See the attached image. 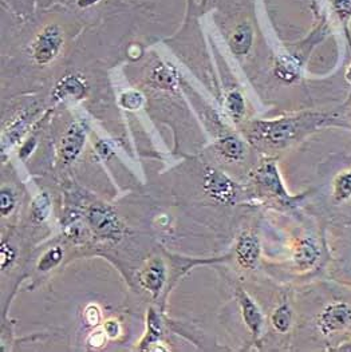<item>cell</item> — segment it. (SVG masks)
<instances>
[{
  "mask_svg": "<svg viewBox=\"0 0 351 352\" xmlns=\"http://www.w3.org/2000/svg\"><path fill=\"white\" fill-rule=\"evenodd\" d=\"M120 103H121V106H123L124 109L134 111V110H138V109L142 106L144 97L141 96V93H138V91H136V90H129V91H125V93L121 96Z\"/></svg>",
  "mask_w": 351,
  "mask_h": 352,
  "instance_id": "cell-24",
  "label": "cell"
},
{
  "mask_svg": "<svg viewBox=\"0 0 351 352\" xmlns=\"http://www.w3.org/2000/svg\"><path fill=\"white\" fill-rule=\"evenodd\" d=\"M151 79L154 86L162 90H172L177 85V74L168 65H157L151 70Z\"/></svg>",
  "mask_w": 351,
  "mask_h": 352,
  "instance_id": "cell-17",
  "label": "cell"
},
{
  "mask_svg": "<svg viewBox=\"0 0 351 352\" xmlns=\"http://www.w3.org/2000/svg\"><path fill=\"white\" fill-rule=\"evenodd\" d=\"M226 110L233 121H236V122L242 121V118L244 117V113H246V101L240 91L232 90L226 94Z\"/></svg>",
  "mask_w": 351,
  "mask_h": 352,
  "instance_id": "cell-18",
  "label": "cell"
},
{
  "mask_svg": "<svg viewBox=\"0 0 351 352\" xmlns=\"http://www.w3.org/2000/svg\"><path fill=\"white\" fill-rule=\"evenodd\" d=\"M271 323L277 332L286 333L292 324V311L290 305L280 304L271 316Z\"/></svg>",
  "mask_w": 351,
  "mask_h": 352,
  "instance_id": "cell-19",
  "label": "cell"
},
{
  "mask_svg": "<svg viewBox=\"0 0 351 352\" xmlns=\"http://www.w3.org/2000/svg\"><path fill=\"white\" fill-rule=\"evenodd\" d=\"M148 327H149V331H148V336L142 340V343H141V349L144 350L147 346H149L151 342H154V340H157L158 338H160V335H161V324H160V319H158V316L156 315V312L151 309L149 311V318H148Z\"/></svg>",
  "mask_w": 351,
  "mask_h": 352,
  "instance_id": "cell-23",
  "label": "cell"
},
{
  "mask_svg": "<svg viewBox=\"0 0 351 352\" xmlns=\"http://www.w3.org/2000/svg\"><path fill=\"white\" fill-rule=\"evenodd\" d=\"M34 148H35V140L31 138V140H28L25 145L22 146V149H21V157L25 160V157L30 155V153L34 151Z\"/></svg>",
  "mask_w": 351,
  "mask_h": 352,
  "instance_id": "cell-32",
  "label": "cell"
},
{
  "mask_svg": "<svg viewBox=\"0 0 351 352\" xmlns=\"http://www.w3.org/2000/svg\"><path fill=\"white\" fill-rule=\"evenodd\" d=\"M350 121H351V113H350Z\"/></svg>",
  "mask_w": 351,
  "mask_h": 352,
  "instance_id": "cell-35",
  "label": "cell"
},
{
  "mask_svg": "<svg viewBox=\"0 0 351 352\" xmlns=\"http://www.w3.org/2000/svg\"><path fill=\"white\" fill-rule=\"evenodd\" d=\"M63 32L56 25H46L34 39L31 45V56L39 66L51 63L62 50Z\"/></svg>",
  "mask_w": 351,
  "mask_h": 352,
  "instance_id": "cell-4",
  "label": "cell"
},
{
  "mask_svg": "<svg viewBox=\"0 0 351 352\" xmlns=\"http://www.w3.org/2000/svg\"><path fill=\"white\" fill-rule=\"evenodd\" d=\"M97 151H98V154H100L102 158H105V160H107L109 158V155L111 154V149L109 148V145L105 142V141H100L97 144Z\"/></svg>",
  "mask_w": 351,
  "mask_h": 352,
  "instance_id": "cell-31",
  "label": "cell"
},
{
  "mask_svg": "<svg viewBox=\"0 0 351 352\" xmlns=\"http://www.w3.org/2000/svg\"><path fill=\"white\" fill-rule=\"evenodd\" d=\"M14 208H15L14 193L10 189L3 188L0 192V213H1V216H8Z\"/></svg>",
  "mask_w": 351,
  "mask_h": 352,
  "instance_id": "cell-25",
  "label": "cell"
},
{
  "mask_svg": "<svg viewBox=\"0 0 351 352\" xmlns=\"http://www.w3.org/2000/svg\"><path fill=\"white\" fill-rule=\"evenodd\" d=\"M165 277L167 272L164 263L160 258H154L145 270H142L140 275V283L147 291H149L153 295H157L165 283Z\"/></svg>",
  "mask_w": 351,
  "mask_h": 352,
  "instance_id": "cell-12",
  "label": "cell"
},
{
  "mask_svg": "<svg viewBox=\"0 0 351 352\" xmlns=\"http://www.w3.org/2000/svg\"><path fill=\"white\" fill-rule=\"evenodd\" d=\"M87 221L103 239L118 240L123 234V227L117 214L107 206L93 205L87 212Z\"/></svg>",
  "mask_w": 351,
  "mask_h": 352,
  "instance_id": "cell-6",
  "label": "cell"
},
{
  "mask_svg": "<svg viewBox=\"0 0 351 352\" xmlns=\"http://www.w3.org/2000/svg\"><path fill=\"white\" fill-rule=\"evenodd\" d=\"M253 42V30L251 25L247 22H243L237 25L229 39L231 50L236 55H246L251 49Z\"/></svg>",
  "mask_w": 351,
  "mask_h": 352,
  "instance_id": "cell-15",
  "label": "cell"
},
{
  "mask_svg": "<svg viewBox=\"0 0 351 352\" xmlns=\"http://www.w3.org/2000/svg\"><path fill=\"white\" fill-rule=\"evenodd\" d=\"M97 1H100V0H78V4H79V7H82V8H87V7L94 6Z\"/></svg>",
  "mask_w": 351,
  "mask_h": 352,
  "instance_id": "cell-33",
  "label": "cell"
},
{
  "mask_svg": "<svg viewBox=\"0 0 351 352\" xmlns=\"http://www.w3.org/2000/svg\"><path fill=\"white\" fill-rule=\"evenodd\" d=\"M330 195L337 204H346L351 200V169L338 173L331 181Z\"/></svg>",
  "mask_w": 351,
  "mask_h": 352,
  "instance_id": "cell-16",
  "label": "cell"
},
{
  "mask_svg": "<svg viewBox=\"0 0 351 352\" xmlns=\"http://www.w3.org/2000/svg\"><path fill=\"white\" fill-rule=\"evenodd\" d=\"M17 257V252L10 247L8 244H1L0 248V261H1V270L6 271L8 267H11V264L15 261Z\"/></svg>",
  "mask_w": 351,
  "mask_h": 352,
  "instance_id": "cell-27",
  "label": "cell"
},
{
  "mask_svg": "<svg viewBox=\"0 0 351 352\" xmlns=\"http://www.w3.org/2000/svg\"><path fill=\"white\" fill-rule=\"evenodd\" d=\"M103 331L109 338H118L121 333V326L117 320H107L103 324Z\"/></svg>",
  "mask_w": 351,
  "mask_h": 352,
  "instance_id": "cell-29",
  "label": "cell"
},
{
  "mask_svg": "<svg viewBox=\"0 0 351 352\" xmlns=\"http://www.w3.org/2000/svg\"><path fill=\"white\" fill-rule=\"evenodd\" d=\"M85 322L87 326L90 327H97L100 322V308L94 304H90L86 309H85Z\"/></svg>",
  "mask_w": 351,
  "mask_h": 352,
  "instance_id": "cell-28",
  "label": "cell"
},
{
  "mask_svg": "<svg viewBox=\"0 0 351 352\" xmlns=\"http://www.w3.org/2000/svg\"><path fill=\"white\" fill-rule=\"evenodd\" d=\"M335 121L325 113H303L274 121H256L247 129L252 145L266 149H283L306 134Z\"/></svg>",
  "mask_w": 351,
  "mask_h": 352,
  "instance_id": "cell-1",
  "label": "cell"
},
{
  "mask_svg": "<svg viewBox=\"0 0 351 352\" xmlns=\"http://www.w3.org/2000/svg\"><path fill=\"white\" fill-rule=\"evenodd\" d=\"M346 79H348V82H349V83H351V67H349V69H348V72H346Z\"/></svg>",
  "mask_w": 351,
  "mask_h": 352,
  "instance_id": "cell-34",
  "label": "cell"
},
{
  "mask_svg": "<svg viewBox=\"0 0 351 352\" xmlns=\"http://www.w3.org/2000/svg\"><path fill=\"white\" fill-rule=\"evenodd\" d=\"M253 182L263 196L274 197L280 202H287L292 205V201H299L301 199V197H291L287 193L279 175L275 161L273 160H267L262 162V165L256 169L253 175Z\"/></svg>",
  "mask_w": 351,
  "mask_h": 352,
  "instance_id": "cell-2",
  "label": "cell"
},
{
  "mask_svg": "<svg viewBox=\"0 0 351 352\" xmlns=\"http://www.w3.org/2000/svg\"><path fill=\"white\" fill-rule=\"evenodd\" d=\"M334 11L343 23L351 19V0H331Z\"/></svg>",
  "mask_w": 351,
  "mask_h": 352,
  "instance_id": "cell-26",
  "label": "cell"
},
{
  "mask_svg": "<svg viewBox=\"0 0 351 352\" xmlns=\"http://www.w3.org/2000/svg\"><path fill=\"white\" fill-rule=\"evenodd\" d=\"M301 63L303 60L298 54L279 55L275 65L276 76L287 83L297 80L301 76Z\"/></svg>",
  "mask_w": 351,
  "mask_h": 352,
  "instance_id": "cell-13",
  "label": "cell"
},
{
  "mask_svg": "<svg viewBox=\"0 0 351 352\" xmlns=\"http://www.w3.org/2000/svg\"><path fill=\"white\" fill-rule=\"evenodd\" d=\"M236 299L240 305L242 316L246 326L251 331L253 336H259L264 326V318L257 304L252 300L251 296L244 289L236 291Z\"/></svg>",
  "mask_w": 351,
  "mask_h": 352,
  "instance_id": "cell-11",
  "label": "cell"
},
{
  "mask_svg": "<svg viewBox=\"0 0 351 352\" xmlns=\"http://www.w3.org/2000/svg\"><path fill=\"white\" fill-rule=\"evenodd\" d=\"M51 212V201L49 199V196L46 193H42L39 195L34 202H32V206H31V214H32V219L36 221V223H43Z\"/></svg>",
  "mask_w": 351,
  "mask_h": 352,
  "instance_id": "cell-21",
  "label": "cell"
},
{
  "mask_svg": "<svg viewBox=\"0 0 351 352\" xmlns=\"http://www.w3.org/2000/svg\"><path fill=\"white\" fill-rule=\"evenodd\" d=\"M317 326L325 338L337 336L351 326V304L343 300L328 302L318 315Z\"/></svg>",
  "mask_w": 351,
  "mask_h": 352,
  "instance_id": "cell-3",
  "label": "cell"
},
{
  "mask_svg": "<svg viewBox=\"0 0 351 352\" xmlns=\"http://www.w3.org/2000/svg\"><path fill=\"white\" fill-rule=\"evenodd\" d=\"M103 332H96L94 335H92L90 339H89V343L94 347H100L102 344H105V335L106 333H103Z\"/></svg>",
  "mask_w": 351,
  "mask_h": 352,
  "instance_id": "cell-30",
  "label": "cell"
},
{
  "mask_svg": "<svg viewBox=\"0 0 351 352\" xmlns=\"http://www.w3.org/2000/svg\"><path fill=\"white\" fill-rule=\"evenodd\" d=\"M215 151L226 162H240L246 155V145L236 135H226L216 141Z\"/></svg>",
  "mask_w": 351,
  "mask_h": 352,
  "instance_id": "cell-14",
  "label": "cell"
},
{
  "mask_svg": "<svg viewBox=\"0 0 351 352\" xmlns=\"http://www.w3.org/2000/svg\"><path fill=\"white\" fill-rule=\"evenodd\" d=\"M62 257H63V250L61 247L52 248L43 254V257L41 258V261L38 264V270L43 271V272L50 271L55 265H58L61 263Z\"/></svg>",
  "mask_w": 351,
  "mask_h": 352,
  "instance_id": "cell-22",
  "label": "cell"
},
{
  "mask_svg": "<svg viewBox=\"0 0 351 352\" xmlns=\"http://www.w3.org/2000/svg\"><path fill=\"white\" fill-rule=\"evenodd\" d=\"M87 89L89 86L83 76L78 74H67L56 83L52 96L56 101H66V100L78 101L86 96Z\"/></svg>",
  "mask_w": 351,
  "mask_h": 352,
  "instance_id": "cell-10",
  "label": "cell"
},
{
  "mask_svg": "<svg viewBox=\"0 0 351 352\" xmlns=\"http://www.w3.org/2000/svg\"><path fill=\"white\" fill-rule=\"evenodd\" d=\"M27 122H28V114H22V116H19V117L11 124V127L7 130L6 135L3 137V151L6 149L7 145L10 146V145L15 144V142L22 137V134L25 131Z\"/></svg>",
  "mask_w": 351,
  "mask_h": 352,
  "instance_id": "cell-20",
  "label": "cell"
},
{
  "mask_svg": "<svg viewBox=\"0 0 351 352\" xmlns=\"http://www.w3.org/2000/svg\"><path fill=\"white\" fill-rule=\"evenodd\" d=\"M87 137V126L85 122H74L69 126L61 140L59 157L63 164L74 162L85 146Z\"/></svg>",
  "mask_w": 351,
  "mask_h": 352,
  "instance_id": "cell-7",
  "label": "cell"
},
{
  "mask_svg": "<svg viewBox=\"0 0 351 352\" xmlns=\"http://www.w3.org/2000/svg\"><path fill=\"white\" fill-rule=\"evenodd\" d=\"M321 258V248L315 239L301 237L294 248V264L299 271H308L317 265Z\"/></svg>",
  "mask_w": 351,
  "mask_h": 352,
  "instance_id": "cell-9",
  "label": "cell"
},
{
  "mask_svg": "<svg viewBox=\"0 0 351 352\" xmlns=\"http://www.w3.org/2000/svg\"><path fill=\"white\" fill-rule=\"evenodd\" d=\"M235 256L243 270H253L260 257V243L257 236L252 232H243L236 241Z\"/></svg>",
  "mask_w": 351,
  "mask_h": 352,
  "instance_id": "cell-8",
  "label": "cell"
},
{
  "mask_svg": "<svg viewBox=\"0 0 351 352\" xmlns=\"http://www.w3.org/2000/svg\"><path fill=\"white\" fill-rule=\"evenodd\" d=\"M204 190L215 201L233 205L239 197V186L217 169L208 168L204 176Z\"/></svg>",
  "mask_w": 351,
  "mask_h": 352,
  "instance_id": "cell-5",
  "label": "cell"
}]
</instances>
